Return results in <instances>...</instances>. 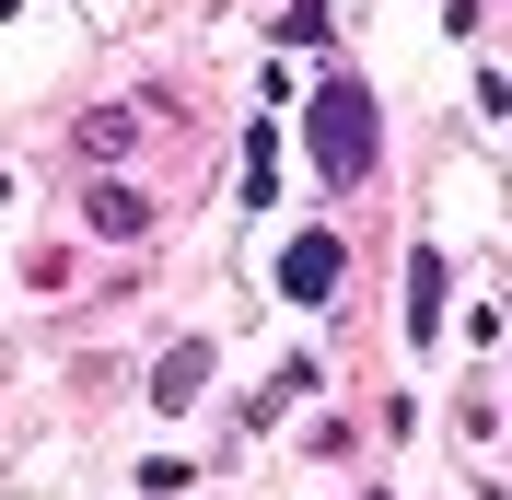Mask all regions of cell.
I'll return each instance as SVG.
<instances>
[{
    "label": "cell",
    "mask_w": 512,
    "mask_h": 500,
    "mask_svg": "<svg viewBox=\"0 0 512 500\" xmlns=\"http://www.w3.org/2000/svg\"><path fill=\"white\" fill-rule=\"evenodd\" d=\"M373 500H384V489H373Z\"/></svg>",
    "instance_id": "cell-7"
},
{
    "label": "cell",
    "mask_w": 512,
    "mask_h": 500,
    "mask_svg": "<svg viewBox=\"0 0 512 500\" xmlns=\"http://www.w3.org/2000/svg\"><path fill=\"white\" fill-rule=\"evenodd\" d=\"M94 233H105V245H140V233H152V210H140L128 187H94Z\"/></svg>",
    "instance_id": "cell-4"
},
{
    "label": "cell",
    "mask_w": 512,
    "mask_h": 500,
    "mask_svg": "<svg viewBox=\"0 0 512 500\" xmlns=\"http://www.w3.org/2000/svg\"><path fill=\"white\" fill-rule=\"evenodd\" d=\"M210 361H222L210 338H175V349H163V373H152V407H187L198 384H210Z\"/></svg>",
    "instance_id": "cell-3"
},
{
    "label": "cell",
    "mask_w": 512,
    "mask_h": 500,
    "mask_svg": "<svg viewBox=\"0 0 512 500\" xmlns=\"http://www.w3.org/2000/svg\"><path fill=\"white\" fill-rule=\"evenodd\" d=\"M128 140H140V128H128V117H117V105H105V117H82V152H94V163H117V152H128Z\"/></svg>",
    "instance_id": "cell-6"
},
{
    "label": "cell",
    "mask_w": 512,
    "mask_h": 500,
    "mask_svg": "<svg viewBox=\"0 0 512 500\" xmlns=\"http://www.w3.org/2000/svg\"><path fill=\"white\" fill-rule=\"evenodd\" d=\"M431 303H443V256L419 245L408 256V338H431Z\"/></svg>",
    "instance_id": "cell-5"
},
{
    "label": "cell",
    "mask_w": 512,
    "mask_h": 500,
    "mask_svg": "<svg viewBox=\"0 0 512 500\" xmlns=\"http://www.w3.org/2000/svg\"><path fill=\"white\" fill-rule=\"evenodd\" d=\"M338 268H350V256H338V233H303V245L280 256V291H291V303H326V291H338Z\"/></svg>",
    "instance_id": "cell-2"
},
{
    "label": "cell",
    "mask_w": 512,
    "mask_h": 500,
    "mask_svg": "<svg viewBox=\"0 0 512 500\" xmlns=\"http://www.w3.org/2000/svg\"><path fill=\"white\" fill-rule=\"evenodd\" d=\"M303 152H315L326 187H361V175H373V94H361V70H326V82H315Z\"/></svg>",
    "instance_id": "cell-1"
}]
</instances>
